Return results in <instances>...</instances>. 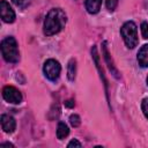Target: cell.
Returning <instances> with one entry per match:
<instances>
[{
    "label": "cell",
    "mask_w": 148,
    "mask_h": 148,
    "mask_svg": "<svg viewBox=\"0 0 148 148\" xmlns=\"http://www.w3.org/2000/svg\"><path fill=\"white\" fill-rule=\"evenodd\" d=\"M67 16L65 12L60 8H52L44 21V34L46 36H52L58 34L66 24Z\"/></svg>",
    "instance_id": "obj_1"
},
{
    "label": "cell",
    "mask_w": 148,
    "mask_h": 148,
    "mask_svg": "<svg viewBox=\"0 0 148 148\" xmlns=\"http://www.w3.org/2000/svg\"><path fill=\"white\" fill-rule=\"evenodd\" d=\"M1 53H2L3 59L7 62L15 64L20 60V52H18L16 39L14 37L12 36L6 37L1 42Z\"/></svg>",
    "instance_id": "obj_2"
},
{
    "label": "cell",
    "mask_w": 148,
    "mask_h": 148,
    "mask_svg": "<svg viewBox=\"0 0 148 148\" xmlns=\"http://www.w3.org/2000/svg\"><path fill=\"white\" fill-rule=\"evenodd\" d=\"M120 35L128 49H134L138 45V42H139L138 29L134 22L132 21L125 22L120 29Z\"/></svg>",
    "instance_id": "obj_3"
},
{
    "label": "cell",
    "mask_w": 148,
    "mask_h": 148,
    "mask_svg": "<svg viewBox=\"0 0 148 148\" xmlns=\"http://www.w3.org/2000/svg\"><path fill=\"white\" fill-rule=\"evenodd\" d=\"M43 72L50 81H57L59 79V75L61 72V66H60L59 61H57L54 59H49L44 64Z\"/></svg>",
    "instance_id": "obj_4"
},
{
    "label": "cell",
    "mask_w": 148,
    "mask_h": 148,
    "mask_svg": "<svg viewBox=\"0 0 148 148\" xmlns=\"http://www.w3.org/2000/svg\"><path fill=\"white\" fill-rule=\"evenodd\" d=\"M2 97L8 103H13V104H18L22 102V94L13 86H6L2 89Z\"/></svg>",
    "instance_id": "obj_5"
},
{
    "label": "cell",
    "mask_w": 148,
    "mask_h": 148,
    "mask_svg": "<svg viewBox=\"0 0 148 148\" xmlns=\"http://www.w3.org/2000/svg\"><path fill=\"white\" fill-rule=\"evenodd\" d=\"M0 15L6 23H13L15 21V12L6 0H1L0 2Z\"/></svg>",
    "instance_id": "obj_6"
},
{
    "label": "cell",
    "mask_w": 148,
    "mask_h": 148,
    "mask_svg": "<svg viewBox=\"0 0 148 148\" xmlns=\"http://www.w3.org/2000/svg\"><path fill=\"white\" fill-rule=\"evenodd\" d=\"M1 127L3 132L6 133H13L16 127V121L15 119L9 116V114H2L1 116Z\"/></svg>",
    "instance_id": "obj_7"
},
{
    "label": "cell",
    "mask_w": 148,
    "mask_h": 148,
    "mask_svg": "<svg viewBox=\"0 0 148 148\" xmlns=\"http://www.w3.org/2000/svg\"><path fill=\"white\" fill-rule=\"evenodd\" d=\"M102 47H103V54H104V58H105V61H106V64H108V66H109L110 72L113 74V76H114L116 79H119V73H118L117 68L114 67V65H113V62H112V59L110 60V53H109V51H108L106 42H103Z\"/></svg>",
    "instance_id": "obj_8"
},
{
    "label": "cell",
    "mask_w": 148,
    "mask_h": 148,
    "mask_svg": "<svg viewBox=\"0 0 148 148\" xmlns=\"http://www.w3.org/2000/svg\"><path fill=\"white\" fill-rule=\"evenodd\" d=\"M138 62L141 67H148V44H145L138 52Z\"/></svg>",
    "instance_id": "obj_9"
},
{
    "label": "cell",
    "mask_w": 148,
    "mask_h": 148,
    "mask_svg": "<svg viewBox=\"0 0 148 148\" xmlns=\"http://www.w3.org/2000/svg\"><path fill=\"white\" fill-rule=\"evenodd\" d=\"M86 9L89 14H97L102 6V0H86Z\"/></svg>",
    "instance_id": "obj_10"
},
{
    "label": "cell",
    "mask_w": 148,
    "mask_h": 148,
    "mask_svg": "<svg viewBox=\"0 0 148 148\" xmlns=\"http://www.w3.org/2000/svg\"><path fill=\"white\" fill-rule=\"evenodd\" d=\"M91 54H92V59H94V61H95V64H96V67H97V69H98V72H99V75H101V77L103 79V82H104V86H105V90L108 91V82H106L105 76H104V74H103V71L101 69V66H99V57H98L96 46H92V49H91Z\"/></svg>",
    "instance_id": "obj_11"
},
{
    "label": "cell",
    "mask_w": 148,
    "mask_h": 148,
    "mask_svg": "<svg viewBox=\"0 0 148 148\" xmlns=\"http://www.w3.org/2000/svg\"><path fill=\"white\" fill-rule=\"evenodd\" d=\"M68 134H69V128H68V126H67L65 123L60 121V123L58 124V127H57V138H58L59 140H62V139H65Z\"/></svg>",
    "instance_id": "obj_12"
},
{
    "label": "cell",
    "mask_w": 148,
    "mask_h": 148,
    "mask_svg": "<svg viewBox=\"0 0 148 148\" xmlns=\"http://www.w3.org/2000/svg\"><path fill=\"white\" fill-rule=\"evenodd\" d=\"M76 74V61L75 59H71L67 66V76L69 81H74Z\"/></svg>",
    "instance_id": "obj_13"
},
{
    "label": "cell",
    "mask_w": 148,
    "mask_h": 148,
    "mask_svg": "<svg viewBox=\"0 0 148 148\" xmlns=\"http://www.w3.org/2000/svg\"><path fill=\"white\" fill-rule=\"evenodd\" d=\"M17 7H20V8H22V9H24V8H27L30 3H31V1L32 0H12Z\"/></svg>",
    "instance_id": "obj_14"
},
{
    "label": "cell",
    "mask_w": 148,
    "mask_h": 148,
    "mask_svg": "<svg viewBox=\"0 0 148 148\" xmlns=\"http://www.w3.org/2000/svg\"><path fill=\"white\" fill-rule=\"evenodd\" d=\"M69 123H71V125L72 126H74V127H77L80 124H81V120H80V117L77 116V114H71V117H69Z\"/></svg>",
    "instance_id": "obj_15"
},
{
    "label": "cell",
    "mask_w": 148,
    "mask_h": 148,
    "mask_svg": "<svg viewBox=\"0 0 148 148\" xmlns=\"http://www.w3.org/2000/svg\"><path fill=\"white\" fill-rule=\"evenodd\" d=\"M119 0H105V3H106V8L110 10V12H113L118 5Z\"/></svg>",
    "instance_id": "obj_16"
},
{
    "label": "cell",
    "mask_w": 148,
    "mask_h": 148,
    "mask_svg": "<svg viewBox=\"0 0 148 148\" xmlns=\"http://www.w3.org/2000/svg\"><path fill=\"white\" fill-rule=\"evenodd\" d=\"M141 109H142V112H143L145 117L148 119V98H143V99H142Z\"/></svg>",
    "instance_id": "obj_17"
},
{
    "label": "cell",
    "mask_w": 148,
    "mask_h": 148,
    "mask_svg": "<svg viewBox=\"0 0 148 148\" xmlns=\"http://www.w3.org/2000/svg\"><path fill=\"white\" fill-rule=\"evenodd\" d=\"M141 34H142L143 38L148 39V23L147 22H142L141 23Z\"/></svg>",
    "instance_id": "obj_18"
},
{
    "label": "cell",
    "mask_w": 148,
    "mask_h": 148,
    "mask_svg": "<svg viewBox=\"0 0 148 148\" xmlns=\"http://www.w3.org/2000/svg\"><path fill=\"white\" fill-rule=\"evenodd\" d=\"M67 147H82V145H81V142H79L76 139H74V140H72L68 145H67Z\"/></svg>",
    "instance_id": "obj_19"
},
{
    "label": "cell",
    "mask_w": 148,
    "mask_h": 148,
    "mask_svg": "<svg viewBox=\"0 0 148 148\" xmlns=\"http://www.w3.org/2000/svg\"><path fill=\"white\" fill-rule=\"evenodd\" d=\"M65 105H66L67 108H73V106H74V101H73V99H68V101L65 102Z\"/></svg>",
    "instance_id": "obj_20"
},
{
    "label": "cell",
    "mask_w": 148,
    "mask_h": 148,
    "mask_svg": "<svg viewBox=\"0 0 148 148\" xmlns=\"http://www.w3.org/2000/svg\"><path fill=\"white\" fill-rule=\"evenodd\" d=\"M0 146H1V147H5V146H7V147H14V145H12V143H9V142H3V143H1Z\"/></svg>",
    "instance_id": "obj_21"
},
{
    "label": "cell",
    "mask_w": 148,
    "mask_h": 148,
    "mask_svg": "<svg viewBox=\"0 0 148 148\" xmlns=\"http://www.w3.org/2000/svg\"><path fill=\"white\" fill-rule=\"evenodd\" d=\"M147 84H148V76H147Z\"/></svg>",
    "instance_id": "obj_22"
}]
</instances>
